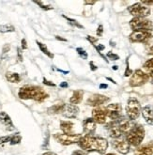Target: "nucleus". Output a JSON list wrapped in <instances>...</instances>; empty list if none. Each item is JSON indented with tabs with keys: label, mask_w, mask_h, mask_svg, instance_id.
Listing matches in <instances>:
<instances>
[{
	"label": "nucleus",
	"mask_w": 153,
	"mask_h": 155,
	"mask_svg": "<svg viewBox=\"0 0 153 155\" xmlns=\"http://www.w3.org/2000/svg\"><path fill=\"white\" fill-rule=\"evenodd\" d=\"M15 28L12 25L6 24V25H0V32L1 33H8V32H14Z\"/></svg>",
	"instance_id": "25"
},
{
	"label": "nucleus",
	"mask_w": 153,
	"mask_h": 155,
	"mask_svg": "<svg viewBox=\"0 0 153 155\" xmlns=\"http://www.w3.org/2000/svg\"><path fill=\"white\" fill-rule=\"evenodd\" d=\"M142 115L148 124L153 125V107L145 106L142 110Z\"/></svg>",
	"instance_id": "18"
},
{
	"label": "nucleus",
	"mask_w": 153,
	"mask_h": 155,
	"mask_svg": "<svg viewBox=\"0 0 153 155\" xmlns=\"http://www.w3.org/2000/svg\"><path fill=\"white\" fill-rule=\"evenodd\" d=\"M71 155H86V152L82 150H77L71 153Z\"/></svg>",
	"instance_id": "36"
},
{
	"label": "nucleus",
	"mask_w": 153,
	"mask_h": 155,
	"mask_svg": "<svg viewBox=\"0 0 153 155\" xmlns=\"http://www.w3.org/2000/svg\"><path fill=\"white\" fill-rule=\"evenodd\" d=\"M106 113H105V109L101 108V107H97L93 109L92 111V118L95 120L96 123L99 124H104L106 121Z\"/></svg>",
	"instance_id": "13"
},
{
	"label": "nucleus",
	"mask_w": 153,
	"mask_h": 155,
	"mask_svg": "<svg viewBox=\"0 0 153 155\" xmlns=\"http://www.w3.org/2000/svg\"><path fill=\"white\" fill-rule=\"evenodd\" d=\"M107 58H109L112 59V60H118V59H119V57L118 56V54H114L113 52H108V54H107Z\"/></svg>",
	"instance_id": "33"
},
{
	"label": "nucleus",
	"mask_w": 153,
	"mask_h": 155,
	"mask_svg": "<svg viewBox=\"0 0 153 155\" xmlns=\"http://www.w3.org/2000/svg\"><path fill=\"white\" fill-rule=\"evenodd\" d=\"M144 137H145V129L140 124L133 125V127L126 135V139L128 143L130 146H133V147H138L142 143Z\"/></svg>",
	"instance_id": "3"
},
{
	"label": "nucleus",
	"mask_w": 153,
	"mask_h": 155,
	"mask_svg": "<svg viewBox=\"0 0 153 155\" xmlns=\"http://www.w3.org/2000/svg\"><path fill=\"white\" fill-rule=\"evenodd\" d=\"M64 104H54L50 108H48V114L50 115H56L63 112V109H64Z\"/></svg>",
	"instance_id": "22"
},
{
	"label": "nucleus",
	"mask_w": 153,
	"mask_h": 155,
	"mask_svg": "<svg viewBox=\"0 0 153 155\" xmlns=\"http://www.w3.org/2000/svg\"><path fill=\"white\" fill-rule=\"evenodd\" d=\"M103 33V26L102 25H100L98 27V29H97V35L98 36H102Z\"/></svg>",
	"instance_id": "38"
},
{
	"label": "nucleus",
	"mask_w": 153,
	"mask_h": 155,
	"mask_svg": "<svg viewBox=\"0 0 153 155\" xmlns=\"http://www.w3.org/2000/svg\"><path fill=\"white\" fill-rule=\"evenodd\" d=\"M22 49H23V50L28 49V45H26V41H25V39H23V40H22Z\"/></svg>",
	"instance_id": "40"
},
{
	"label": "nucleus",
	"mask_w": 153,
	"mask_h": 155,
	"mask_svg": "<svg viewBox=\"0 0 153 155\" xmlns=\"http://www.w3.org/2000/svg\"><path fill=\"white\" fill-rule=\"evenodd\" d=\"M18 96L22 100H34L39 103L44 102L49 97L42 87L38 86H24L20 88Z\"/></svg>",
	"instance_id": "2"
},
{
	"label": "nucleus",
	"mask_w": 153,
	"mask_h": 155,
	"mask_svg": "<svg viewBox=\"0 0 153 155\" xmlns=\"http://www.w3.org/2000/svg\"><path fill=\"white\" fill-rule=\"evenodd\" d=\"M22 140V136L20 135V134H15L13 135H11V145H17L19 144Z\"/></svg>",
	"instance_id": "27"
},
{
	"label": "nucleus",
	"mask_w": 153,
	"mask_h": 155,
	"mask_svg": "<svg viewBox=\"0 0 153 155\" xmlns=\"http://www.w3.org/2000/svg\"><path fill=\"white\" fill-rule=\"evenodd\" d=\"M126 111H127V115L130 120H134L139 117L141 113V105L136 99H129L127 107H126Z\"/></svg>",
	"instance_id": "5"
},
{
	"label": "nucleus",
	"mask_w": 153,
	"mask_h": 155,
	"mask_svg": "<svg viewBox=\"0 0 153 155\" xmlns=\"http://www.w3.org/2000/svg\"><path fill=\"white\" fill-rule=\"evenodd\" d=\"M86 40H87L89 42H90V43H92L93 45H95V43L98 41V39H97V38L93 37V36H90V35L86 36Z\"/></svg>",
	"instance_id": "35"
},
{
	"label": "nucleus",
	"mask_w": 153,
	"mask_h": 155,
	"mask_svg": "<svg viewBox=\"0 0 153 155\" xmlns=\"http://www.w3.org/2000/svg\"><path fill=\"white\" fill-rule=\"evenodd\" d=\"M106 79H107V80H109V81H111V82H113V83H114V84H116V82H115V81H114L113 79H111V78H109V77H107Z\"/></svg>",
	"instance_id": "49"
},
{
	"label": "nucleus",
	"mask_w": 153,
	"mask_h": 155,
	"mask_svg": "<svg viewBox=\"0 0 153 155\" xmlns=\"http://www.w3.org/2000/svg\"><path fill=\"white\" fill-rule=\"evenodd\" d=\"M0 122H1L8 131H13L15 130V127L12 123L11 118L10 117L6 112H0Z\"/></svg>",
	"instance_id": "15"
},
{
	"label": "nucleus",
	"mask_w": 153,
	"mask_h": 155,
	"mask_svg": "<svg viewBox=\"0 0 153 155\" xmlns=\"http://www.w3.org/2000/svg\"><path fill=\"white\" fill-rule=\"evenodd\" d=\"M132 74V71L130 69V67H129V62H128V60H127V69H126V71H125L124 75H125V76H129V75H131Z\"/></svg>",
	"instance_id": "37"
},
{
	"label": "nucleus",
	"mask_w": 153,
	"mask_h": 155,
	"mask_svg": "<svg viewBox=\"0 0 153 155\" xmlns=\"http://www.w3.org/2000/svg\"><path fill=\"white\" fill-rule=\"evenodd\" d=\"M78 145L85 151H97L99 153H104L108 148V142L105 138L100 136H93L92 134H86L82 136Z\"/></svg>",
	"instance_id": "1"
},
{
	"label": "nucleus",
	"mask_w": 153,
	"mask_h": 155,
	"mask_svg": "<svg viewBox=\"0 0 153 155\" xmlns=\"http://www.w3.org/2000/svg\"><path fill=\"white\" fill-rule=\"evenodd\" d=\"M128 12L134 18H145L150 14V8L141 3H136L128 8Z\"/></svg>",
	"instance_id": "8"
},
{
	"label": "nucleus",
	"mask_w": 153,
	"mask_h": 155,
	"mask_svg": "<svg viewBox=\"0 0 153 155\" xmlns=\"http://www.w3.org/2000/svg\"><path fill=\"white\" fill-rule=\"evenodd\" d=\"M107 87H108V86L106 84H101L100 85V88H107Z\"/></svg>",
	"instance_id": "46"
},
{
	"label": "nucleus",
	"mask_w": 153,
	"mask_h": 155,
	"mask_svg": "<svg viewBox=\"0 0 153 155\" xmlns=\"http://www.w3.org/2000/svg\"><path fill=\"white\" fill-rule=\"evenodd\" d=\"M149 79V75L141 70H136L133 72L130 79V86L132 87H136L145 85Z\"/></svg>",
	"instance_id": "7"
},
{
	"label": "nucleus",
	"mask_w": 153,
	"mask_h": 155,
	"mask_svg": "<svg viewBox=\"0 0 153 155\" xmlns=\"http://www.w3.org/2000/svg\"><path fill=\"white\" fill-rule=\"evenodd\" d=\"M6 78L8 82H11V83H19V82L21 81L20 74H17V72L8 71L6 74Z\"/></svg>",
	"instance_id": "21"
},
{
	"label": "nucleus",
	"mask_w": 153,
	"mask_h": 155,
	"mask_svg": "<svg viewBox=\"0 0 153 155\" xmlns=\"http://www.w3.org/2000/svg\"><path fill=\"white\" fill-rule=\"evenodd\" d=\"M79 113V108L70 104H64V109H63V116L68 117V118H75Z\"/></svg>",
	"instance_id": "14"
},
{
	"label": "nucleus",
	"mask_w": 153,
	"mask_h": 155,
	"mask_svg": "<svg viewBox=\"0 0 153 155\" xmlns=\"http://www.w3.org/2000/svg\"><path fill=\"white\" fill-rule=\"evenodd\" d=\"M113 69H114V70H118V69H119V67L116 66V65H115V66H113Z\"/></svg>",
	"instance_id": "50"
},
{
	"label": "nucleus",
	"mask_w": 153,
	"mask_h": 155,
	"mask_svg": "<svg viewBox=\"0 0 153 155\" xmlns=\"http://www.w3.org/2000/svg\"><path fill=\"white\" fill-rule=\"evenodd\" d=\"M42 81H43V84L45 85V86H48V87H55L57 85L54 83V82H52V81H49V80H47L45 77H43V79H42Z\"/></svg>",
	"instance_id": "32"
},
{
	"label": "nucleus",
	"mask_w": 153,
	"mask_h": 155,
	"mask_svg": "<svg viewBox=\"0 0 153 155\" xmlns=\"http://www.w3.org/2000/svg\"><path fill=\"white\" fill-rule=\"evenodd\" d=\"M146 48H147L148 54H153V42H152V41H148V42H147Z\"/></svg>",
	"instance_id": "31"
},
{
	"label": "nucleus",
	"mask_w": 153,
	"mask_h": 155,
	"mask_svg": "<svg viewBox=\"0 0 153 155\" xmlns=\"http://www.w3.org/2000/svg\"><path fill=\"white\" fill-rule=\"evenodd\" d=\"M95 48L98 51V53L101 54V51H103L105 47H104V45H103V44H99V45H97V46H95Z\"/></svg>",
	"instance_id": "39"
},
{
	"label": "nucleus",
	"mask_w": 153,
	"mask_h": 155,
	"mask_svg": "<svg viewBox=\"0 0 153 155\" xmlns=\"http://www.w3.org/2000/svg\"><path fill=\"white\" fill-rule=\"evenodd\" d=\"M96 122L93 118H86L83 122V129L86 134H92L96 130Z\"/></svg>",
	"instance_id": "16"
},
{
	"label": "nucleus",
	"mask_w": 153,
	"mask_h": 155,
	"mask_svg": "<svg viewBox=\"0 0 153 155\" xmlns=\"http://www.w3.org/2000/svg\"><path fill=\"white\" fill-rule=\"evenodd\" d=\"M141 4H145V5L150 6V5H153V1H142Z\"/></svg>",
	"instance_id": "44"
},
{
	"label": "nucleus",
	"mask_w": 153,
	"mask_h": 155,
	"mask_svg": "<svg viewBox=\"0 0 153 155\" xmlns=\"http://www.w3.org/2000/svg\"><path fill=\"white\" fill-rule=\"evenodd\" d=\"M108 101H109V98L104 95L94 94L86 100V104L90 106H100L102 104H104Z\"/></svg>",
	"instance_id": "12"
},
{
	"label": "nucleus",
	"mask_w": 153,
	"mask_h": 155,
	"mask_svg": "<svg viewBox=\"0 0 153 155\" xmlns=\"http://www.w3.org/2000/svg\"><path fill=\"white\" fill-rule=\"evenodd\" d=\"M11 135H7V136H0V145L5 144L7 142H11Z\"/></svg>",
	"instance_id": "30"
},
{
	"label": "nucleus",
	"mask_w": 153,
	"mask_h": 155,
	"mask_svg": "<svg viewBox=\"0 0 153 155\" xmlns=\"http://www.w3.org/2000/svg\"><path fill=\"white\" fill-rule=\"evenodd\" d=\"M89 66H90V69H91V71H95L98 69V68H97V66H96V65H94V63H93L92 61H91L90 63H89Z\"/></svg>",
	"instance_id": "41"
},
{
	"label": "nucleus",
	"mask_w": 153,
	"mask_h": 155,
	"mask_svg": "<svg viewBox=\"0 0 153 155\" xmlns=\"http://www.w3.org/2000/svg\"><path fill=\"white\" fill-rule=\"evenodd\" d=\"M54 138L57 142H59L62 145H71L79 143V141L82 138V134H54Z\"/></svg>",
	"instance_id": "6"
},
{
	"label": "nucleus",
	"mask_w": 153,
	"mask_h": 155,
	"mask_svg": "<svg viewBox=\"0 0 153 155\" xmlns=\"http://www.w3.org/2000/svg\"><path fill=\"white\" fill-rule=\"evenodd\" d=\"M134 155H153V143L141 146L134 150Z\"/></svg>",
	"instance_id": "17"
},
{
	"label": "nucleus",
	"mask_w": 153,
	"mask_h": 155,
	"mask_svg": "<svg viewBox=\"0 0 153 155\" xmlns=\"http://www.w3.org/2000/svg\"><path fill=\"white\" fill-rule=\"evenodd\" d=\"M122 108L119 104H112L105 107V113L108 117H110L112 120H118L121 117Z\"/></svg>",
	"instance_id": "11"
},
{
	"label": "nucleus",
	"mask_w": 153,
	"mask_h": 155,
	"mask_svg": "<svg viewBox=\"0 0 153 155\" xmlns=\"http://www.w3.org/2000/svg\"><path fill=\"white\" fill-rule=\"evenodd\" d=\"M17 59L20 62L23 61V52H22V49H20L19 47L17 48Z\"/></svg>",
	"instance_id": "34"
},
{
	"label": "nucleus",
	"mask_w": 153,
	"mask_h": 155,
	"mask_svg": "<svg viewBox=\"0 0 153 155\" xmlns=\"http://www.w3.org/2000/svg\"><path fill=\"white\" fill-rule=\"evenodd\" d=\"M59 87H60L61 88H67V87H69V85H68L67 82H62V83L59 85Z\"/></svg>",
	"instance_id": "42"
},
{
	"label": "nucleus",
	"mask_w": 153,
	"mask_h": 155,
	"mask_svg": "<svg viewBox=\"0 0 153 155\" xmlns=\"http://www.w3.org/2000/svg\"><path fill=\"white\" fill-rule=\"evenodd\" d=\"M62 17H64L65 19L68 21V23L70 24V25H71L73 26H75V27H78V28H81V29H84V26L81 25V24H79L76 20H74V19H71V18H69L68 16H65V15H62Z\"/></svg>",
	"instance_id": "26"
},
{
	"label": "nucleus",
	"mask_w": 153,
	"mask_h": 155,
	"mask_svg": "<svg viewBox=\"0 0 153 155\" xmlns=\"http://www.w3.org/2000/svg\"><path fill=\"white\" fill-rule=\"evenodd\" d=\"M76 51H77L78 54L80 56V58H82L83 59H87L88 54H87V53H86L82 47H78V48H76Z\"/></svg>",
	"instance_id": "28"
},
{
	"label": "nucleus",
	"mask_w": 153,
	"mask_h": 155,
	"mask_svg": "<svg viewBox=\"0 0 153 155\" xmlns=\"http://www.w3.org/2000/svg\"><path fill=\"white\" fill-rule=\"evenodd\" d=\"M106 155H116V154H113V153H108V154H106Z\"/></svg>",
	"instance_id": "51"
},
{
	"label": "nucleus",
	"mask_w": 153,
	"mask_h": 155,
	"mask_svg": "<svg viewBox=\"0 0 153 155\" xmlns=\"http://www.w3.org/2000/svg\"><path fill=\"white\" fill-rule=\"evenodd\" d=\"M130 25L133 31H151L153 28L152 22L145 19V18H133L130 22Z\"/></svg>",
	"instance_id": "4"
},
{
	"label": "nucleus",
	"mask_w": 153,
	"mask_h": 155,
	"mask_svg": "<svg viewBox=\"0 0 153 155\" xmlns=\"http://www.w3.org/2000/svg\"><path fill=\"white\" fill-rule=\"evenodd\" d=\"M43 155H57V154L54 153V152H51V151H47L45 153H43Z\"/></svg>",
	"instance_id": "45"
},
{
	"label": "nucleus",
	"mask_w": 153,
	"mask_h": 155,
	"mask_svg": "<svg viewBox=\"0 0 153 155\" xmlns=\"http://www.w3.org/2000/svg\"><path fill=\"white\" fill-rule=\"evenodd\" d=\"M60 128L63 132V134H73L71 132H73V123L71 121H61L60 122Z\"/></svg>",
	"instance_id": "20"
},
{
	"label": "nucleus",
	"mask_w": 153,
	"mask_h": 155,
	"mask_svg": "<svg viewBox=\"0 0 153 155\" xmlns=\"http://www.w3.org/2000/svg\"><path fill=\"white\" fill-rule=\"evenodd\" d=\"M35 3L36 4H38L41 8H43L44 11H50V10H53V7L52 6H50V5H44L42 2H41V1H35Z\"/></svg>",
	"instance_id": "29"
},
{
	"label": "nucleus",
	"mask_w": 153,
	"mask_h": 155,
	"mask_svg": "<svg viewBox=\"0 0 153 155\" xmlns=\"http://www.w3.org/2000/svg\"><path fill=\"white\" fill-rule=\"evenodd\" d=\"M56 39L58 41H65V42L67 41V40L65 38H62V37H60V36H56Z\"/></svg>",
	"instance_id": "43"
},
{
	"label": "nucleus",
	"mask_w": 153,
	"mask_h": 155,
	"mask_svg": "<svg viewBox=\"0 0 153 155\" xmlns=\"http://www.w3.org/2000/svg\"><path fill=\"white\" fill-rule=\"evenodd\" d=\"M151 31H145V30H139V31H133L130 35V41L132 42H146L148 41L152 37Z\"/></svg>",
	"instance_id": "10"
},
{
	"label": "nucleus",
	"mask_w": 153,
	"mask_h": 155,
	"mask_svg": "<svg viewBox=\"0 0 153 155\" xmlns=\"http://www.w3.org/2000/svg\"><path fill=\"white\" fill-rule=\"evenodd\" d=\"M144 69L146 70V71L148 74V75L153 76V58L146 61V63L144 64Z\"/></svg>",
	"instance_id": "24"
},
{
	"label": "nucleus",
	"mask_w": 153,
	"mask_h": 155,
	"mask_svg": "<svg viewBox=\"0 0 153 155\" xmlns=\"http://www.w3.org/2000/svg\"><path fill=\"white\" fill-rule=\"evenodd\" d=\"M112 146L115 150L121 154H127L130 151V144L123 136H120L119 138H114L112 141Z\"/></svg>",
	"instance_id": "9"
},
{
	"label": "nucleus",
	"mask_w": 153,
	"mask_h": 155,
	"mask_svg": "<svg viewBox=\"0 0 153 155\" xmlns=\"http://www.w3.org/2000/svg\"><path fill=\"white\" fill-rule=\"evenodd\" d=\"M83 96H84V91L83 90H75L73 91V96L70 98V104H78L82 102L83 100Z\"/></svg>",
	"instance_id": "19"
},
{
	"label": "nucleus",
	"mask_w": 153,
	"mask_h": 155,
	"mask_svg": "<svg viewBox=\"0 0 153 155\" xmlns=\"http://www.w3.org/2000/svg\"><path fill=\"white\" fill-rule=\"evenodd\" d=\"M36 42H37V44H38V46H39L40 50H41L44 54H46V56H47L48 58H54V54L49 51V49H48L47 46H46V44H44V43H42V42H40L39 41H37Z\"/></svg>",
	"instance_id": "23"
},
{
	"label": "nucleus",
	"mask_w": 153,
	"mask_h": 155,
	"mask_svg": "<svg viewBox=\"0 0 153 155\" xmlns=\"http://www.w3.org/2000/svg\"><path fill=\"white\" fill-rule=\"evenodd\" d=\"M85 4H89V5H93L95 4V1H86Z\"/></svg>",
	"instance_id": "48"
},
{
	"label": "nucleus",
	"mask_w": 153,
	"mask_h": 155,
	"mask_svg": "<svg viewBox=\"0 0 153 155\" xmlns=\"http://www.w3.org/2000/svg\"><path fill=\"white\" fill-rule=\"evenodd\" d=\"M57 71H60V72H63V74H69V71H62V70H60V69H57Z\"/></svg>",
	"instance_id": "47"
}]
</instances>
